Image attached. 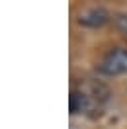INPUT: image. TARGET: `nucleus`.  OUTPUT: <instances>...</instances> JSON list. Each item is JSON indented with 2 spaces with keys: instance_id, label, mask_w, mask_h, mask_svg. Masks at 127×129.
I'll list each match as a JSON object with an SVG mask.
<instances>
[{
  "instance_id": "3",
  "label": "nucleus",
  "mask_w": 127,
  "mask_h": 129,
  "mask_svg": "<svg viewBox=\"0 0 127 129\" xmlns=\"http://www.w3.org/2000/svg\"><path fill=\"white\" fill-rule=\"evenodd\" d=\"M96 106L100 108V104H96L82 88H72L71 98H69V108H71L72 115H76V113H88V112H92Z\"/></svg>"
},
{
  "instance_id": "4",
  "label": "nucleus",
  "mask_w": 127,
  "mask_h": 129,
  "mask_svg": "<svg viewBox=\"0 0 127 129\" xmlns=\"http://www.w3.org/2000/svg\"><path fill=\"white\" fill-rule=\"evenodd\" d=\"M113 25H115V29L127 39V12H121V14H117V16L113 18Z\"/></svg>"
},
{
  "instance_id": "1",
  "label": "nucleus",
  "mask_w": 127,
  "mask_h": 129,
  "mask_svg": "<svg viewBox=\"0 0 127 129\" xmlns=\"http://www.w3.org/2000/svg\"><path fill=\"white\" fill-rule=\"evenodd\" d=\"M98 73L104 76H121L127 74V47L110 49L98 63Z\"/></svg>"
},
{
  "instance_id": "2",
  "label": "nucleus",
  "mask_w": 127,
  "mask_h": 129,
  "mask_svg": "<svg viewBox=\"0 0 127 129\" xmlns=\"http://www.w3.org/2000/svg\"><path fill=\"white\" fill-rule=\"evenodd\" d=\"M111 20V14L108 8L104 6H90V8H82L76 14V24L80 27H88V29H98L104 27Z\"/></svg>"
}]
</instances>
